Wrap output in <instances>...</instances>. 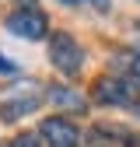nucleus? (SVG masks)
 Here are the masks:
<instances>
[{
  "mask_svg": "<svg viewBox=\"0 0 140 147\" xmlns=\"http://www.w3.org/2000/svg\"><path fill=\"white\" fill-rule=\"evenodd\" d=\"M49 98L56 105H63V109H74V112L84 109V98L77 95V91H67V88H49Z\"/></svg>",
  "mask_w": 140,
  "mask_h": 147,
  "instance_id": "423d86ee",
  "label": "nucleus"
},
{
  "mask_svg": "<svg viewBox=\"0 0 140 147\" xmlns=\"http://www.w3.org/2000/svg\"><path fill=\"white\" fill-rule=\"evenodd\" d=\"M7 28L14 35H21V39H42L49 21H46V14L42 11H35V7H21V11H14L7 18Z\"/></svg>",
  "mask_w": 140,
  "mask_h": 147,
  "instance_id": "f03ea898",
  "label": "nucleus"
},
{
  "mask_svg": "<svg viewBox=\"0 0 140 147\" xmlns=\"http://www.w3.org/2000/svg\"><path fill=\"white\" fill-rule=\"evenodd\" d=\"M63 4H81V0H63Z\"/></svg>",
  "mask_w": 140,
  "mask_h": 147,
  "instance_id": "9b49d317",
  "label": "nucleus"
},
{
  "mask_svg": "<svg viewBox=\"0 0 140 147\" xmlns=\"http://www.w3.org/2000/svg\"><path fill=\"white\" fill-rule=\"evenodd\" d=\"M122 63H126V70L140 81V56H137V53H126V60H122Z\"/></svg>",
  "mask_w": 140,
  "mask_h": 147,
  "instance_id": "0eeeda50",
  "label": "nucleus"
},
{
  "mask_svg": "<svg viewBox=\"0 0 140 147\" xmlns=\"http://www.w3.org/2000/svg\"><path fill=\"white\" fill-rule=\"evenodd\" d=\"M18 70V63H11L7 56H0V74H14Z\"/></svg>",
  "mask_w": 140,
  "mask_h": 147,
  "instance_id": "1a4fd4ad",
  "label": "nucleus"
},
{
  "mask_svg": "<svg viewBox=\"0 0 140 147\" xmlns=\"http://www.w3.org/2000/svg\"><path fill=\"white\" fill-rule=\"evenodd\" d=\"M95 95H98V102H105V105H130V102H133L130 84H126V81H116V77H102V81L95 84Z\"/></svg>",
  "mask_w": 140,
  "mask_h": 147,
  "instance_id": "20e7f679",
  "label": "nucleus"
},
{
  "mask_svg": "<svg viewBox=\"0 0 140 147\" xmlns=\"http://www.w3.org/2000/svg\"><path fill=\"white\" fill-rule=\"evenodd\" d=\"M11 147H39V137H35V133H21V137H14Z\"/></svg>",
  "mask_w": 140,
  "mask_h": 147,
  "instance_id": "6e6552de",
  "label": "nucleus"
},
{
  "mask_svg": "<svg viewBox=\"0 0 140 147\" xmlns=\"http://www.w3.org/2000/svg\"><path fill=\"white\" fill-rule=\"evenodd\" d=\"M91 4H95L98 11H109V0H91Z\"/></svg>",
  "mask_w": 140,
  "mask_h": 147,
  "instance_id": "9d476101",
  "label": "nucleus"
},
{
  "mask_svg": "<svg viewBox=\"0 0 140 147\" xmlns=\"http://www.w3.org/2000/svg\"><path fill=\"white\" fill-rule=\"evenodd\" d=\"M39 105V95H32V98H18V102H0V119H18V116H25L32 112V109Z\"/></svg>",
  "mask_w": 140,
  "mask_h": 147,
  "instance_id": "39448f33",
  "label": "nucleus"
},
{
  "mask_svg": "<svg viewBox=\"0 0 140 147\" xmlns=\"http://www.w3.org/2000/svg\"><path fill=\"white\" fill-rule=\"evenodd\" d=\"M49 60L56 63V70H63V74H77L81 63H84V49L77 46L74 35L56 32V35L49 39Z\"/></svg>",
  "mask_w": 140,
  "mask_h": 147,
  "instance_id": "f257e3e1",
  "label": "nucleus"
},
{
  "mask_svg": "<svg viewBox=\"0 0 140 147\" xmlns=\"http://www.w3.org/2000/svg\"><path fill=\"white\" fill-rule=\"evenodd\" d=\"M42 140H46L49 147H77V144H81V133H77V126L70 123V119L52 116V119L42 123Z\"/></svg>",
  "mask_w": 140,
  "mask_h": 147,
  "instance_id": "7ed1b4c3",
  "label": "nucleus"
}]
</instances>
